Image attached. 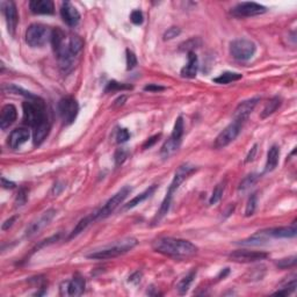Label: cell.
<instances>
[{
	"label": "cell",
	"mask_w": 297,
	"mask_h": 297,
	"mask_svg": "<svg viewBox=\"0 0 297 297\" xmlns=\"http://www.w3.org/2000/svg\"><path fill=\"white\" fill-rule=\"evenodd\" d=\"M243 124L244 123H241L239 121L234 120V122L229 124L224 130L219 132V135L216 137V140L214 142V148H224L225 147H228L229 144L232 143V142L238 137V135L240 134Z\"/></svg>",
	"instance_id": "obj_11"
},
{
	"label": "cell",
	"mask_w": 297,
	"mask_h": 297,
	"mask_svg": "<svg viewBox=\"0 0 297 297\" xmlns=\"http://www.w3.org/2000/svg\"><path fill=\"white\" fill-rule=\"evenodd\" d=\"M50 132V123L46 122V123L38 125V127L33 129V142L34 145H40L43 143V141L46 140Z\"/></svg>",
	"instance_id": "obj_26"
},
{
	"label": "cell",
	"mask_w": 297,
	"mask_h": 297,
	"mask_svg": "<svg viewBox=\"0 0 297 297\" xmlns=\"http://www.w3.org/2000/svg\"><path fill=\"white\" fill-rule=\"evenodd\" d=\"M55 215H56V210H55V209H49V210L43 212V214L40 216V218L36 219V221L29 225L27 231H26V236H27V237H31V236L36 235L37 232H40L42 229L46 228L47 225L53 221Z\"/></svg>",
	"instance_id": "obj_17"
},
{
	"label": "cell",
	"mask_w": 297,
	"mask_h": 297,
	"mask_svg": "<svg viewBox=\"0 0 297 297\" xmlns=\"http://www.w3.org/2000/svg\"><path fill=\"white\" fill-rule=\"evenodd\" d=\"M164 89H165V87L156 85V84H150V85L144 87V91H147V92L148 91V92H160V91H164Z\"/></svg>",
	"instance_id": "obj_42"
},
{
	"label": "cell",
	"mask_w": 297,
	"mask_h": 297,
	"mask_svg": "<svg viewBox=\"0 0 297 297\" xmlns=\"http://www.w3.org/2000/svg\"><path fill=\"white\" fill-rule=\"evenodd\" d=\"M153 250L158 253L173 258L192 257L198 252V247L189 240L172 237H161L153 241Z\"/></svg>",
	"instance_id": "obj_2"
},
{
	"label": "cell",
	"mask_w": 297,
	"mask_h": 297,
	"mask_svg": "<svg viewBox=\"0 0 297 297\" xmlns=\"http://www.w3.org/2000/svg\"><path fill=\"white\" fill-rule=\"evenodd\" d=\"M86 281L82 275L76 274L70 281H66L62 285L60 294L66 296H80L85 292Z\"/></svg>",
	"instance_id": "obj_13"
},
{
	"label": "cell",
	"mask_w": 297,
	"mask_h": 297,
	"mask_svg": "<svg viewBox=\"0 0 297 297\" xmlns=\"http://www.w3.org/2000/svg\"><path fill=\"white\" fill-rule=\"evenodd\" d=\"M157 188H158V186H157V185H152L151 187H148V189H145L144 192H143V193H141L140 195L135 196L134 199L130 200V201H129V202L127 203V205H125V206L123 207V209H124V210H128V209H132V208H135V207H136V206L141 205L142 202H144L145 200L150 198L151 195H153V193L156 192V189H157Z\"/></svg>",
	"instance_id": "obj_25"
},
{
	"label": "cell",
	"mask_w": 297,
	"mask_h": 297,
	"mask_svg": "<svg viewBox=\"0 0 297 297\" xmlns=\"http://www.w3.org/2000/svg\"><path fill=\"white\" fill-rule=\"evenodd\" d=\"M93 222H95L94 217H93V214L89 215V216H86L85 218H83L82 221H79L78 224L76 225V228L73 229V231L71 232L69 239H71V238H73V237H77V236H78L79 234H82V232H83L84 230H85V229H86L87 227H89V224H92Z\"/></svg>",
	"instance_id": "obj_30"
},
{
	"label": "cell",
	"mask_w": 297,
	"mask_h": 297,
	"mask_svg": "<svg viewBox=\"0 0 297 297\" xmlns=\"http://www.w3.org/2000/svg\"><path fill=\"white\" fill-rule=\"evenodd\" d=\"M266 231L268 234L269 238H294L297 234L296 223L294 222L289 227L266 229Z\"/></svg>",
	"instance_id": "obj_23"
},
{
	"label": "cell",
	"mask_w": 297,
	"mask_h": 297,
	"mask_svg": "<svg viewBox=\"0 0 297 297\" xmlns=\"http://www.w3.org/2000/svg\"><path fill=\"white\" fill-rule=\"evenodd\" d=\"M17 118L18 112L14 106H4L1 109V113H0V128H1V130H6V129L11 127V125L17 121Z\"/></svg>",
	"instance_id": "obj_20"
},
{
	"label": "cell",
	"mask_w": 297,
	"mask_h": 297,
	"mask_svg": "<svg viewBox=\"0 0 297 297\" xmlns=\"http://www.w3.org/2000/svg\"><path fill=\"white\" fill-rule=\"evenodd\" d=\"M257 203H258L257 194H252L247 200L246 209H245V216H246V217H250V216L254 214V211H256L257 209Z\"/></svg>",
	"instance_id": "obj_35"
},
{
	"label": "cell",
	"mask_w": 297,
	"mask_h": 297,
	"mask_svg": "<svg viewBox=\"0 0 297 297\" xmlns=\"http://www.w3.org/2000/svg\"><path fill=\"white\" fill-rule=\"evenodd\" d=\"M159 137H160V135H156V136H152V137L148 138V140L143 144V148H148L153 147V145L156 144V142L159 140Z\"/></svg>",
	"instance_id": "obj_44"
},
{
	"label": "cell",
	"mask_w": 297,
	"mask_h": 297,
	"mask_svg": "<svg viewBox=\"0 0 297 297\" xmlns=\"http://www.w3.org/2000/svg\"><path fill=\"white\" fill-rule=\"evenodd\" d=\"M15 219H17V217H15V216H13V217L7 219V221H5V223L2 224V227H1L2 230H7V229L11 228L13 225V223L15 222Z\"/></svg>",
	"instance_id": "obj_47"
},
{
	"label": "cell",
	"mask_w": 297,
	"mask_h": 297,
	"mask_svg": "<svg viewBox=\"0 0 297 297\" xmlns=\"http://www.w3.org/2000/svg\"><path fill=\"white\" fill-rule=\"evenodd\" d=\"M29 8L34 14H54L55 5L51 0H31L29 2Z\"/></svg>",
	"instance_id": "obj_21"
},
{
	"label": "cell",
	"mask_w": 297,
	"mask_h": 297,
	"mask_svg": "<svg viewBox=\"0 0 297 297\" xmlns=\"http://www.w3.org/2000/svg\"><path fill=\"white\" fill-rule=\"evenodd\" d=\"M57 109L63 123L65 125H69L73 123L77 116H78L79 105L77 102V100L72 98V96H65V98L59 100Z\"/></svg>",
	"instance_id": "obj_10"
},
{
	"label": "cell",
	"mask_w": 297,
	"mask_h": 297,
	"mask_svg": "<svg viewBox=\"0 0 297 297\" xmlns=\"http://www.w3.org/2000/svg\"><path fill=\"white\" fill-rule=\"evenodd\" d=\"M281 103H282V100L279 96H274L273 99H270L268 102L266 103L265 106L263 113H261V119H266L268 118L269 115H272L273 113H275L277 111V108L280 107Z\"/></svg>",
	"instance_id": "obj_27"
},
{
	"label": "cell",
	"mask_w": 297,
	"mask_h": 297,
	"mask_svg": "<svg viewBox=\"0 0 297 297\" xmlns=\"http://www.w3.org/2000/svg\"><path fill=\"white\" fill-rule=\"evenodd\" d=\"M279 158H280V148L277 145H273L270 147L267 153V160L266 165H265V173H269L274 171L279 165Z\"/></svg>",
	"instance_id": "obj_24"
},
{
	"label": "cell",
	"mask_w": 297,
	"mask_h": 297,
	"mask_svg": "<svg viewBox=\"0 0 297 297\" xmlns=\"http://www.w3.org/2000/svg\"><path fill=\"white\" fill-rule=\"evenodd\" d=\"M30 138V132L26 128L14 129L8 136V147L11 148H19L22 144H25Z\"/></svg>",
	"instance_id": "obj_19"
},
{
	"label": "cell",
	"mask_w": 297,
	"mask_h": 297,
	"mask_svg": "<svg viewBox=\"0 0 297 297\" xmlns=\"http://www.w3.org/2000/svg\"><path fill=\"white\" fill-rule=\"evenodd\" d=\"M51 44L56 54L60 70L64 73L70 72L74 65V59L84 48V41L78 35H66L60 28L53 29Z\"/></svg>",
	"instance_id": "obj_1"
},
{
	"label": "cell",
	"mask_w": 297,
	"mask_h": 297,
	"mask_svg": "<svg viewBox=\"0 0 297 297\" xmlns=\"http://www.w3.org/2000/svg\"><path fill=\"white\" fill-rule=\"evenodd\" d=\"M183 136V119L182 116H179V118L176 120V123H174V128L172 134L169 140H167L165 143H164L163 147H161L160 150V156L164 158V159H169L171 156H173L174 153L179 150L180 144H181V138Z\"/></svg>",
	"instance_id": "obj_6"
},
{
	"label": "cell",
	"mask_w": 297,
	"mask_h": 297,
	"mask_svg": "<svg viewBox=\"0 0 297 297\" xmlns=\"http://www.w3.org/2000/svg\"><path fill=\"white\" fill-rule=\"evenodd\" d=\"M195 170H196L195 166L190 165V164H188V163L182 164V165L179 166V169L177 170L176 174H174L173 180H172V182H171L169 189H167L166 196H165V199H164L163 203H161L159 211L157 212L156 217H154V219H153V224H157V223L159 222L160 219L167 214V212H169L171 205H172L174 193L177 192L178 188L180 187V185H181V183L185 181L187 178H188L190 174L194 172Z\"/></svg>",
	"instance_id": "obj_3"
},
{
	"label": "cell",
	"mask_w": 297,
	"mask_h": 297,
	"mask_svg": "<svg viewBox=\"0 0 297 297\" xmlns=\"http://www.w3.org/2000/svg\"><path fill=\"white\" fill-rule=\"evenodd\" d=\"M129 156V152L125 148H120V150L116 151L115 153V163L116 165H122V164L124 163L125 159H127Z\"/></svg>",
	"instance_id": "obj_37"
},
{
	"label": "cell",
	"mask_w": 297,
	"mask_h": 297,
	"mask_svg": "<svg viewBox=\"0 0 297 297\" xmlns=\"http://www.w3.org/2000/svg\"><path fill=\"white\" fill-rule=\"evenodd\" d=\"M130 20L134 25H142V24H143V20H144L143 13H142L140 9H136V11H134L131 13Z\"/></svg>",
	"instance_id": "obj_41"
},
{
	"label": "cell",
	"mask_w": 297,
	"mask_h": 297,
	"mask_svg": "<svg viewBox=\"0 0 297 297\" xmlns=\"http://www.w3.org/2000/svg\"><path fill=\"white\" fill-rule=\"evenodd\" d=\"M296 259L297 258L295 256L289 257V258H285V259H281L276 263V266L281 269H287L290 268V267H294L296 265Z\"/></svg>",
	"instance_id": "obj_36"
},
{
	"label": "cell",
	"mask_w": 297,
	"mask_h": 297,
	"mask_svg": "<svg viewBox=\"0 0 297 297\" xmlns=\"http://www.w3.org/2000/svg\"><path fill=\"white\" fill-rule=\"evenodd\" d=\"M257 151H258V145L254 144L253 148H251L250 152H248L246 159H245V163H250V161L253 160L254 157H256V154H257Z\"/></svg>",
	"instance_id": "obj_45"
},
{
	"label": "cell",
	"mask_w": 297,
	"mask_h": 297,
	"mask_svg": "<svg viewBox=\"0 0 297 297\" xmlns=\"http://www.w3.org/2000/svg\"><path fill=\"white\" fill-rule=\"evenodd\" d=\"M295 289H296V277L293 276L292 280L287 281L286 283H283V285L281 286V288L274 294H275V295H289V294L295 292Z\"/></svg>",
	"instance_id": "obj_33"
},
{
	"label": "cell",
	"mask_w": 297,
	"mask_h": 297,
	"mask_svg": "<svg viewBox=\"0 0 297 297\" xmlns=\"http://www.w3.org/2000/svg\"><path fill=\"white\" fill-rule=\"evenodd\" d=\"M137 65V57L132 51L127 50V69L128 70H132L134 67H136Z\"/></svg>",
	"instance_id": "obj_38"
},
{
	"label": "cell",
	"mask_w": 297,
	"mask_h": 297,
	"mask_svg": "<svg viewBox=\"0 0 297 297\" xmlns=\"http://www.w3.org/2000/svg\"><path fill=\"white\" fill-rule=\"evenodd\" d=\"M243 78V74L241 73H237V72H224L222 73L221 76L216 77L212 80L216 84H221V85H227V84H230L232 82H237Z\"/></svg>",
	"instance_id": "obj_28"
},
{
	"label": "cell",
	"mask_w": 297,
	"mask_h": 297,
	"mask_svg": "<svg viewBox=\"0 0 297 297\" xmlns=\"http://www.w3.org/2000/svg\"><path fill=\"white\" fill-rule=\"evenodd\" d=\"M257 51V47L254 42L247 38H237L230 43L231 56L237 60H248L254 56Z\"/></svg>",
	"instance_id": "obj_9"
},
{
	"label": "cell",
	"mask_w": 297,
	"mask_h": 297,
	"mask_svg": "<svg viewBox=\"0 0 297 297\" xmlns=\"http://www.w3.org/2000/svg\"><path fill=\"white\" fill-rule=\"evenodd\" d=\"M1 183H2V187L6 189H13L15 188V183L12 182V181H8V180H6L5 178H1Z\"/></svg>",
	"instance_id": "obj_46"
},
{
	"label": "cell",
	"mask_w": 297,
	"mask_h": 297,
	"mask_svg": "<svg viewBox=\"0 0 297 297\" xmlns=\"http://www.w3.org/2000/svg\"><path fill=\"white\" fill-rule=\"evenodd\" d=\"M259 177H260L259 174L252 173L246 178H244V179L241 180V182L239 183V186H238V192L245 193L247 189H250L252 186L256 185V182L259 180Z\"/></svg>",
	"instance_id": "obj_31"
},
{
	"label": "cell",
	"mask_w": 297,
	"mask_h": 297,
	"mask_svg": "<svg viewBox=\"0 0 297 297\" xmlns=\"http://www.w3.org/2000/svg\"><path fill=\"white\" fill-rule=\"evenodd\" d=\"M60 15H62L63 21L69 26V27H76L80 21V14L74 6L70 1L62 2L60 7Z\"/></svg>",
	"instance_id": "obj_18"
},
{
	"label": "cell",
	"mask_w": 297,
	"mask_h": 297,
	"mask_svg": "<svg viewBox=\"0 0 297 297\" xmlns=\"http://www.w3.org/2000/svg\"><path fill=\"white\" fill-rule=\"evenodd\" d=\"M130 192H131V187H129V186H124L123 188H121L120 190H119L115 195H113L112 198L105 203V206H103L102 208H100L99 210L92 212L93 217H94L95 221L103 219V218L108 217L111 214H113V212L116 210V208L123 203L124 200L127 199V196L130 194Z\"/></svg>",
	"instance_id": "obj_8"
},
{
	"label": "cell",
	"mask_w": 297,
	"mask_h": 297,
	"mask_svg": "<svg viewBox=\"0 0 297 297\" xmlns=\"http://www.w3.org/2000/svg\"><path fill=\"white\" fill-rule=\"evenodd\" d=\"M224 189H225V181L219 182L218 185L215 187L214 190H212V194L210 196V199H209V205L214 206L217 202L221 201L223 193H224Z\"/></svg>",
	"instance_id": "obj_32"
},
{
	"label": "cell",
	"mask_w": 297,
	"mask_h": 297,
	"mask_svg": "<svg viewBox=\"0 0 297 297\" xmlns=\"http://www.w3.org/2000/svg\"><path fill=\"white\" fill-rule=\"evenodd\" d=\"M229 258L236 263H256L268 258V254L260 251H248V250H238L229 254Z\"/></svg>",
	"instance_id": "obj_14"
},
{
	"label": "cell",
	"mask_w": 297,
	"mask_h": 297,
	"mask_svg": "<svg viewBox=\"0 0 297 297\" xmlns=\"http://www.w3.org/2000/svg\"><path fill=\"white\" fill-rule=\"evenodd\" d=\"M195 275H196V270L193 269L192 272H189L185 277H182L181 281L178 283L177 288H178V292H179L180 295H183V294H186L187 292H188L190 285H192L193 281H194V279H195Z\"/></svg>",
	"instance_id": "obj_29"
},
{
	"label": "cell",
	"mask_w": 297,
	"mask_h": 297,
	"mask_svg": "<svg viewBox=\"0 0 297 297\" xmlns=\"http://www.w3.org/2000/svg\"><path fill=\"white\" fill-rule=\"evenodd\" d=\"M266 12L267 8L257 2H240L231 9L232 14L238 18L257 17V15H261Z\"/></svg>",
	"instance_id": "obj_12"
},
{
	"label": "cell",
	"mask_w": 297,
	"mask_h": 297,
	"mask_svg": "<svg viewBox=\"0 0 297 297\" xmlns=\"http://www.w3.org/2000/svg\"><path fill=\"white\" fill-rule=\"evenodd\" d=\"M129 138H130V132H129L127 129H119L118 134H116V142H118L119 144L124 143Z\"/></svg>",
	"instance_id": "obj_40"
},
{
	"label": "cell",
	"mask_w": 297,
	"mask_h": 297,
	"mask_svg": "<svg viewBox=\"0 0 297 297\" xmlns=\"http://www.w3.org/2000/svg\"><path fill=\"white\" fill-rule=\"evenodd\" d=\"M1 9L5 15L6 24H7L8 33L11 35H14L19 21L17 6H15L13 1H1Z\"/></svg>",
	"instance_id": "obj_15"
},
{
	"label": "cell",
	"mask_w": 297,
	"mask_h": 297,
	"mask_svg": "<svg viewBox=\"0 0 297 297\" xmlns=\"http://www.w3.org/2000/svg\"><path fill=\"white\" fill-rule=\"evenodd\" d=\"M53 30L46 25L33 24L26 31V42L31 48H41L51 38Z\"/></svg>",
	"instance_id": "obj_7"
},
{
	"label": "cell",
	"mask_w": 297,
	"mask_h": 297,
	"mask_svg": "<svg viewBox=\"0 0 297 297\" xmlns=\"http://www.w3.org/2000/svg\"><path fill=\"white\" fill-rule=\"evenodd\" d=\"M24 111V123L31 128H36L38 125L49 122L47 115L46 103L40 96H35L34 99H28L22 103Z\"/></svg>",
	"instance_id": "obj_4"
},
{
	"label": "cell",
	"mask_w": 297,
	"mask_h": 297,
	"mask_svg": "<svg viewBox=\"0 0 297 297\" xmlns=\"http://www.w3.org/2000/svg\"><path fill=\"white\" fill-rule=\"evenodd\" d=\"M259 100H260L259 98H252V99L245 100V101L240 102L235 111L234 120L239 121V122H241V123H244V122L248 119V116L251 115V113L253 112V109L256 108V106L258 105V102H259Z\"/></svg>",
	"instance_id": "obj_16"
},
{
	"label": "cell",
	"mask_w": 297,
	"mask_h": 297,
	"mask_svg": "<svg viewBox=\"0 0 297 297\" xmlns=\"http://www.w3.org/2000/svg\"><path fill=\"white\" fill-rule=\"evenodd\" d=\"M125 89H132L131 85H127V84H122V83H118L115 80H112L107 84L106 86L105 92L109 93V92H116V91H125Z\"/></svg>",
	"instance_id": "obj_34"
},
{
	"label": "cell",
	"mask_w": 297,
	"mask_h": 297,
	"mask_svg": "<svg viewBox=\"0 0 297 297\" xmlns=\"http://www.w3.org/2000/svg\"><path fill=\"white\" fill-rule=\"evenodd\" d=\"M180 33H181V30H180V29L178 27H171V28L167 29V30L165 31V34H164V40H165V41L173 40L174 37L179 36Z\"/></svg>",
	"instance_id": "obj_39"
},
{
	"label": "cell",
	"mask_w": 297,
	"mask_h": 297,
	"mask_svg": "<svg viewBox=\"0 0 297 297\" xmlns=\"http://www.w3.org/2000/svg\"><path fill=\"white\" fill-rule=\"evenodd\" d=\"M199 70V59L194 51H188V63L181 69V77L183 78H195Z\"/></svg>",
	"instance_id": "obj_22"
},
{
	"label": "cell",
	"mask_w": 297,
	"mask_h": 297,
	"mask_svg": "<svg viewBox=\"0 0 297 297\" xmlns=\"http://www.w3.org/2000/svg\"><path fill=\"white\" fill-rule=\"evenodd\" d=\"M137 239L136 238H125V239L119 240L116 243L108 245V246H105L100 250H96L92 253L87 254V258L89 259H96V260H108V259H113V258L120 257L122 254L127 253L130 250H132L135 246L137 245Z\"/></svg>",
	"instance_id": "obj_5"
},
{
	"label": "cell",
	"mask_w": 297,
	"mask_h": 297,
	"mask_svg": "<svg viewBox=\"0 0 297 297\" xmlns=\"http://www.w3.org/2000/svg\"><path fill=\"white\" fill-rule=\"evenodd\" d=\"M27 193H26V189H21L19 192L18 198H17V206H24L26 203V200H27Z\"/></svg>",
	"instance_id": "obj_43"
}]
</instances>
